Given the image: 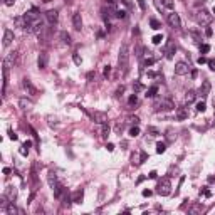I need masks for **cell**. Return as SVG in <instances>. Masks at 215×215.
I'll return each mask as SVG.
<instances>
[{"instance_id":"cell-8","label":"cell","mask_w":215,"mask_h":215,"mask_svg":"<svg viewBox=\"0 0 215 215\" xmlns=\"http://www.w3.org/2000/svg\"><path fill=\"white\" fill-rule=\"evenodd\" d=\"M19 108H20L22 111L32 109V101H30V99H27V98H20V99H19Z\"/></svg>"},{"instance_id":"cell-43","label":"cell","mask_w":215,"mask_h":215,"mask_svg":"<svg viewBox=\"0 0 215 215\" xmlns=\"http://www.w3.org/2000/svg\"><path fill=\"white\" fill-rule=\"evenodd\" d=\"M209 66H210V69H212V71H215V61L213 59L209 61Z\"/></svg>"},{"instance_id":"cell-33","label":"cell","mask_w":215,"mask_h":215,"mask_svg":"<svg viewBox=\"0 0 215 215\" xmlns=\"http://www.w3.org/2000/svg\"><path fill=\"white\" fill-rule=\"evenodd\" d=\"M205 108H207V106H205V103L202 101V103H198V104H197V111H200V113H203V111H205Z\"/></svg>"},{"instance_id":"cell-15","label":"cell","mask_w":215,"mask_h":215,"mask_svg":"<svg viewBox=\"0 0 215 215\" xmlns=\"http://www.w3.org/2000/svg\"><path fill=\"white\" fill-rule=\"evenodd\" d=\"M198 92H200V96H203V98H205V96L210 92V82L209 81H203L202 86H200V91Z\"/></svg>"},{"instance_id":"cell-26","label":"cell","mask_w":215,"mask_h":215,"mask_svg":"<svg viewBox=\"0 0 215 215\" xmlns=\"http://www.w3.org/2000/svg\"><path fill=\"white\" fill-rule=\"evenodd\" d=\"M150 25H151V29H155V30L161 29V24H160L156 19H150Z\"/></svg>"},{"instance_id":"cell-45","label":"cell","mask_w":215,"mask_h":215,"mask_svg":"<svg viewBox=\"0 0 215 215\" xmlns=\"http://www.w3.org/2000/svg\"><path fill=\"white\" fill-rule=\"evenodd\" d=\"M151 190H143V197H150V195H151Z\"/></svg>"},{"instance_id":"cell-16","label":"cell","mask_w":215,"mask_h":215,"mask_svg":"<svg viewBox=\"0 0 215 215\" xmlns=\"http://www.w3.org/2000/svg\"><path fill=\"white\" fill-rule=\"evenodd\" d=\"M92 118L96 119V123H99V124H104V123H108V116L104 113H94L92 114Z\"/></svg>"},{"instance_id":"cell-46","label":"cell","mask_w":215,"mask_h":215,"mask_svg":"<svg viewBox=\"0 0 215 215\" xmlns=\"http://www.w3.org/2000/svg\"><path fill=\"white\" fill-rule=\"evenodd\" d=\"M205 35H207V37H210V35H212V29H210V27L205 29Z\"/></svg>"},{"instance_id":"cell-25","label":"cell","mask_w":215,"mask_h":215,"mask_svg":"<svg viewBox=\"0 0 215 215\" xmlns=\"http://www.w3.org/2000/svg\"><path fill=\"white\" fill-rule=\"evenodd\" d=\"M81 200H82V190H77V192L74 193V197H72V202L81 203Z\"/></svg>"},{"instance_id":"cell-37","label":"cell","mask_w":215,"mask_h":215,"mask_svg":"<svg viewBox=\"0 0 215 215\" xmlns=\"http://www.w3.org/2000/svg\"><path fill=\"white\" fill-rule=\"evenodd\" d=\"M103 74H104V77H108L111 74V66H104V71H103Z\"/></svg>"},{"instance_id":"cell-1","label":"cell","mask_w":215,"mask_h":215,"mask_svg":"<svg viewBox=\"0 0 215 215\" xmlns=\"http://www.w3.org/2000/svg\"><path fill=\"white\" fill-rule=\"evenodd\" d=\"M128 61H130V45L128 44H123L119 49V56H118V62L123 69H126L128 66Z\"/></svg>"},{"instance_id":"cell-18","label":"cell","mask_w":215,"mask_h":215,"mask_svg":"<svg viewBox=\"0 0 215 215\" xmlns=\"http://www.w3.org/2000/svg\"><path fill=\"white\" fill-rule=\"evenodd\" d=\"M37 64H39V67H41V69H44V67L47 66V56H45V54H41V56H39Z\"/></svg>"},{"instance_id":"cell-9","label":"cell","mask_w":215,"mask_h":215,"mask_svg":"<svg viewBox=\"0 0 215 215\" xmlns=\"http://www.w3.org/2000/svg\"><path fill=\"white\" fill-rule=\"evenodd\" d=\"M158 193H160V195H168V193H170V182H168V180H165L163 182V183H160L158 185Z\"/></svg>"},{"instance_id":"cell-17","label":"cell","mask_w":215,"mask_h":215,"mask_svg":"<svg viewBox=\"0 0 215 215\" xmlns=\"http://www.w3.org/2000/svg\"><path fill=\"white\" fill-rule=\"evenodd\" d=\"M7 213L9 215H22V210L14 207V203H9V205H7Z\"/></svg>"},{"instance_id":"cell-48","label":"cell","mask_w":215,"mask_h":215,"mask_svg":"<svg viewBox=\"0 0 215 215\" xmlns=\"http://www.w3.org/2000/svg\"><path fill=\"white\" fill-rule=\"evenodd\" d=\"M106 148H108V151H113V150H114V145H113V143H108Z\"/></svg>"},{"instance_id":"cell-39","label":"cell","mask_w":215,"mask_h":215,"mask_svg":"<svg viewBox=\"0 0 215 215\" xmlns=\"http://www.w3.org/2000/svg\"><path fill=\"white\" fill-rule=\"evenodd\" d=\"M200 51H202V52H209V51H210V45H209V44L200 45Z\"/></svg>"},{"instance_id":"cell-36","label":"cell","mask_w":215,"mask_h":215,"mask_svg":"<svg viewBox=\"0 0 215 215\" xmlns=\"http://www.w3.org/2000/svg\"><path fill=\"white\" fill-rule=\"evenodd\" d=\"M155 5H156V9H158L160 12H163V9H165V7H163V3H161L160 0H155Z\"/></svg>"},{"instance_id":"cell-35","label":"cell","mask_w":215,"mask_h":215,"mask_svg":"<svg viewBox=\"0 0 215 215\" xmlns=\"http://www.w3.org/2000/svg\"><path fill=\"white\" fill-rule=\"evenodd\" d=\"M116 17H118V19H124V17H126V12H124V10H118Z\"/></svg>"},{"instance_id":"cell-30","label":"cell","mask_w":215,"mask_h":215,"mask_svg":"<svg viewBox=\"0 0 215 215\" xmlns=\"http://www.w3.org/2000/svg\"><path fill=\"white\" fill-rule=\"evenodd\" d=\"M139 135V128L138 126H135V128H131V130H130V136H133V138H135V136H138Z\"/></svg>"},{"instance_id":"cell-10","label":"cell","mask_w":215,"mask_h":215,"mask_svg":"<svg viewBox=\"0 0 215 215\" xmlns=\"http://www.w3.org/2000/svg\"><path fill=\"white\" fill-rule=\"evenodd\" d=\"M47 182H49V187H51L52 190H54V188H57V187H59V185H61L54 171H51V173H49V177H47Z\"/></svg>"},{"instance_id":"cell-32","label":"cell","mask_w":215,"mask_h":215,"mask_svg":"<svg viewBox=\"0 0 215 215\" xmlns=\"http://www.w3.org/2000/svg\"><path fill=\"white\" fill-rule=\"evenodd\" d=\"M161 41H163V35H155V37H153V44H156V45H158V44H161Z\"/></svg>"},{"instance_id":"cell-6","label":"cell","mask_w":215,"mask_h":215,"mask_svg":"<svg viewBox=\"0 0 215 215\" xmlns=\"http://www.w3.org/2000/svg\"><path fill=\"white\" fill-rule=\"evenodd\" d=\"M45 19H47V22L54 25V24H57V20H59V12L57 10H47L45 12Z\"/></svg>"},{"instance_id":"cell-47","label":"cell","mask_w":215,"mask_h":215,"mask_svg":"<svg viewBox=\"0 0 215 215\" xmlns=\"http://www.w3.org/2000/svg\"><path fill=\"white\" fill-rule=\"evenodd\" d=\"M197 62H198V64H205V62H207V59L202 56V57H198V61H197Z\"/></svg>"},{"instance_id":"cell-31","label":"cell","mask_w":215,"mask_h":215,"mask_svg":"<svg viewBox=\"0 0 215 215\" xmlns=\"http://www.w3.org/2000/svg\"><path fill=\"white\" fill-rule=\"evenodd\" d=\"M108 135H109V126H108V123H104L103 124V136L108 138Z\"/></svg>"},{"instance_id":"cell-11","label":"cell","mask_w":215,"mask_h":215,"mask_svg":"<svg viewBox=\"0 0 215 215\" xmlns=\"http://www.w3.org/2000/svg\"><path fill=\"white\" fill-rule=\"evenodd\" d=\"M72 25H74L76 30H81V29H82V19H81V14L79 12H76L72 15Z\"/></svg>"},{"instance_id":"cell-42","label":"cell","mask_w":215,"mask_h":215,"mask_svg":"<svg viewBox=\"0 0 215 215\" xmlns=\"http://www.w3.org/2000/svg\"><path fill=\"white\" fill-rule=\"evenodd\" d=\"M3 3H5L7 7H12L14 3H15V0H3Z\"/></svg>"},{"instance_id":"cell-3","label":"cell","mask_w":215,"mask_h":215,"mask_svg":"<svg viewBox=\"0 0 215 215\" xmlns=\"http://www.w3.org/2000/svg\"><path fill=\"white\" fill-rule=\"evenodd\" d=\"M175 108V104L170 101V99H158L155 104V109L156 111H171Z\"/></svg>"},{"instance_id":"cell-5","label":"cell","mask_w":215,"mask_h":215,"mask_svg":"<svg viewBox=\"0 0 215 215\" xmlns=\"http://www.w3.org/2000/svg\"><path fill=\"white\" fill-rule=\"evenodd\" d=\"M168 24H170L173 29H180L182 27V20H180V15H178L177 12H171L170 15H168Z\"/></svg>"},{"instance_id":"cell-49","label":"cell","mask_w":215,"mask_h":215,"mask_svg":"<svg viewBox=\"0 0 215 215\" xmlns=\"http://www.w3.org/2000/svg\"><path fill=\"white\" fill-rule=\"evenodd\" d=\"M156 177H158V175H156V171H150V178H153V180H155Z\"/></svg>"},{"instance_id":"cell-7","label":"cell","mask_w":215,"mask_h":215,"mask_svg":"<svg viewBox=\"0 0 215 215\" xmlns=\"http://www.w3.org/2000/svg\"><path fill=\"white\" fill-rule=\"evenodd\" d=\"M12 41H14V32L10 30V29H5L3 30V45H10L12 44Z\"/></svg>"},{"instance_id":"cell-2","label":"cell","mask_w":215,"mask_h":215,"mask_svg":"<svg viewBox=\"0 0 215 215\" xmlns=\"http://www.w3.org/2000/svg\"><path fill=\"white\" fill-rule=\"evenodd\" d=\"M197 22H198L202 27H207L210 22H212V15H210L207 10H198V12H197Z\"/></svg>"},{"instance_id":"cell-41","label":"cell","mask_w":215,"mask_h":215,"mask_svg":"<svg viewBox=\"0 0 215 215\" xmlns=\"http://www.w3.org/2000/svg\"><path fill=\"white\" fill-rule=\"evenodd\" d=\"M138 5H139V9H141V10H146V3H145V0H138Z\"/></svg>"},{"instance_id":"cell-28","label":"cell","mask_w":215,"mask_h":215,"mask_svg":"<svg viewBox=\"0 0 215 215\" xmlns=\"http://www.w3.org/2000/svg\"><path fill=\"white\" fill-rule=\"evenodd\" d=\"M185 118H188V113L185 109H180L178 111V119H185Z\"/></svg>"},{"instance_id":"cell-14","label":"cell","mask_w":215,"mask_h":215,"mask_svg":"<svg viewBox=\"0 0 215 215\" xmlns=\"http://www.w3.org/2000/svg\"><path fill=\"white\" fill-rule=\"evenodd\" d=\"M175 51H177V47H175V42H171V41H170V42L166 44V51H165V54H166L168 59H171V57H173Z\"/></svg>"},{"instance_id":"cell-40","label":"cell","mask_w":215,"mask_h":215,"mask_svg":"<svg viewBox=\"0 0 215 215\" xmlns=\"http://www.w3.org/2000/svg\"><path fill=\"white\" fill-rule=\"evenodd\" d=\"M200 210H202V207L198 205V207H192V209H190L188 212H190V213H197V212H200Z\"/></svg>"},{"instance_id":"cell-34","label":"cell","mask_w":215,"mask_h":215,"mask_svg":"<svg viewBox=\"0 0 215 215\" xmlns=\"http://www.w3.org/2000/svg\"><path fill=\"white\" fill-rule=\"evenodd\" d=\"M72 59H74V64H77V66H81L82 59L79 57V54H74V57H72Z\"/></svg>"},{"instance_id":"cell-51","label":"cell","mask_w":215,"mask_h":215,"mask_svg":"<svg viewBox=\"0 0 215 215\" xmlns=\"http://www.w3.org/2000/svg\"><path fill=\"white\" fill-rule=\"evenodd\" d=\"M130 121H133V123H135V124H138V121H139V119H138V118H136V116H135V118H130Z\"/></svg>"},{"instance_id":"cell-27","label":"cell","mask_w":215,"mask_h":215,"mask_svg":"<svg viewBox=\"0 0 215 215\" xmlns=\"http://www.w3.org/2000/svg\"><path fill=\"white\" fill-rule=\"evenodd\" d=\"M165 150H166V146H165V143H156V153H165Z\"/></svg>"},{"instance_id":"cell-22","label":"cell","mask_w":215,"mask_h":215,"mask_svg":"<svg viewBox=\"0 0 215 215\" xmlns=\"http://www.w3.org/2000/svg\"><path fill=\"white\" fill-rule=\"evenodd\" d=\"M161 3H163V7H165V9H168V10H173L175 9L173 0H161Z\"/></svg>"},{"instance_id":"cell-52","label":"cell","mask_w":215,"mask_h":215,"mask_svg":"<svg viewBox=\"0 0 215 215\" xmlns=\"http://www.w3.org/2000/svg\"><path fill=\"white\" fill-rule=\"evenodd\" d=\"M209 182H210V183H213V182H215V177H209Z\"/></svg>"},{"instance_id":"cell-44","label":"cell","mask_w":215,"mask_h":215,"mask_svg":"<svg viewBox=\"0 0 215 215\" xmlns=\"http://www.w3.org/2000/svg\"><path fill=\"white\" fill-rule=\"evenodd\" d=\"M9 135H10V139H14V141H15V139L19 138V136H17L15 133H14V131H9Z\"/></svg>"},{"instance_id":"cell-19","label":"cell","mask_w":215,"mask_h":215,"mask_svg":"<svg viewBox=\"0 0 215 215\" xmlns=\"http://www.w3.org/2000/svg\"><path fill=\"white\" fill-rule=\"evenodd\" d=\"M22 86H24V89H27L29 92H35V88H34V86H32V82L29 81V79H24Z\"/></svg>"},{"instance_id":"cell-50","label":"cell","mask_w":215,"mask_h":215,"mask_svg":"<svg viewBox=\"0 0 215 215\" xmlns=\"http://www.w3.org/2000/svg\"><path fill=\"white\" fill-rule=\"evenodd\" d=\"M146 156H148V155H146V153H145V151H143V153H141V161H139V163H143V161H145V160H146Z\"/></svg>"},{"instance_id":"cell-29","label":"cell","mask_w":215,"mask_h":215,"mask_svg":"<svg viewBox=\"0 0 215 215\" xmlns=\"http://www.w3.org/2000/svg\"><path fill=\"white\" fill-rule=\"evenodd\" d=\"M128 103H130L131 106L136 104V103H138V96H136V94H131V96H130V99H128Z\"/></svg>"},{"instance_id":"cell-4","label":"cell","mask_w":215,"mask_h":215,"mask_svg":"<svg viewBox=\"0 0 215 215\" xmlns=\"http://www.w3.org/2000/svg\"><path fill=\"white\" fill-rule=\"evenodd\" d=\"M188 71H190V66L187 62H183V61L175 64V74L177 76H185V74H188Z\"/></svg>"},{"instance_id":"cell-53","label":"cell","mask_w":215,"mask_h":215,"mask_svg":"<svg viewBox=\"0 0 215 215\" xmlns=\"http://www.w3.org/2000/svg\"><path fill=\"white\" fill-rule=\"evenodd\" d=\"M213 14H215V7H213Z\"/></svg>"},{"instance_id":"cell-38","label":"cell","mask_w":215,"mask_h":215,"mask_svg":"<svg viewBox=\"0 0 215 215\" xmlns=\"http://www.w3.org/2000/svg\"><path fill=\"white\" fill-rule=\"evenodd\" d=\"M153 62H155V59H153V57H150V59H145V62H143V66H151Z\"/></svg>"},{"instance_id":"cell-21","label":"cell","mask_w":215,"mask_h":215,"mask_svg":"<svg viewBox=\"0 0 215 215\" xmlns=\"http://www.w3.org/2000/svg\"><path fill=\"white\" fill-rule=\"evenodd\" d=\"M61 41H62L64 42V44H67V45H69L71 44V35L69 34H67V32H61Z\"/></svg>"},{"instance_id":"cell-23","label":"cell","mask_w":215,"mask_h":215,"mask_svg":"<svg viewBox=\"0 0 215 215\" xmlns=\"http://www.w3.org/2000/svg\"><path fill=\"white\" fill-rule=\"evenodd\" d=\"M29 148H30V141H25V143L22 145V148H20V155L25 156L27 153H29Z\"/></svg>"},{"instance_id":"cell-24","label":"cell","mask_w":215,"mask_h":215,"mask_svg":"<svg viewBox=\"0 0 215 215\" xmlns=\"http://www.w3.org/2000/svg\"><path fill=\"white\" fill-rule=\"evenodd\" d=\"M156 92H158V88H156V86H151V88H150L148 91H146V98H153V96H155Z\"/></svg>"},{"instance_id":"cell-20","label":"cell","mask_w":215,"mask_h":215,"mask_svg":"<svg viewBox=\"0 0 215 215\" xmlns=\"http://www.w3.org/2000/svg\"><path fill=\"white\" fill-rule=\"evenodd\" d=\"M195 98H197V92H195V91H192V89H190V91L187 92V96H185L187 103H193V101H195Z\"/></svg>"},{"instance_id":"cell-12","label":"cell","mask_w":215,"mask_h":215,"mask_svg":"<svg viewBox=\"0 0 215 215\" xmlns=\"http://www.w3.org/2000/svg\"><path fill=\"white\" fill-rule=\"evenodd\" d=\"M15 57H17V54H15V52L9 54V56L5 57V61H3V69H9V67L12 66L14 62H15Z\"/></svg>"},{"instance_id":"cell-13","label":"cell","mask_w":215,"mask_h":215,"mask_svg":"<svg viewBox=\"0 0 215 215\" xmlns=\"http://www.w3.org/2000/svg\"><path fill=\"white\" fill-rule=\"evenodd\" d=\"M5 197L10 200V202H14V200L17 198V188L15 187H9L5 190Z\"/></svg>"}]
</instances>
